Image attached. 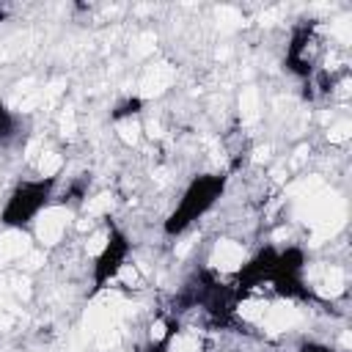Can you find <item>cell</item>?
<instances>
[{
    "mask_svg": "<svg viewBox=\"0 0 352 352\" xmlns=\"http://www.w3.org/2000/svg\"><path fill=\"white\" fill-rule=\"evenodd\" d=\"M226 187V176L220 173H201L195 176L184 190L182 198L176 201L173 212L168 214V220L162 223L165 236H182L184 231L195 228V223L214 206V201L223 195Z\"/></svg>",
    "mask_w": 352,
    "mask_h": 352,
    "instance_id": "obj_1",
    "label": "cell"
},
{
    "mask_svg": "<svg viewBox=\"0 0 352 352\" xmlns=\"http://www.w3.org/2000/svg\"><path fill=\"white\" fill-rule=\"evenodd\" d=\"M327 44L330 41H327L324 25L319 19H308V22L294 25L292 33H289L286 52H283L286 72L294 74L297 80H308L322 66V58L327 52Z\"/></svg>",
    "mask_w": 352,
    "mask_h": 352,
    "instance_id": "obj_2",
    "label": "cell"
},
{
    "mask_svg": "<svg viewBox=\"0 0 352 352\" xmlns=\"http://www.w3.org/2000/svg\"><path fill=\"white\" fill-rule=\"evenodd\" d=\"M58 182L50 179H22L0 206V223L3 228H30L38 212L52 201Z\"/></svg>",
    "mask_w": 352,
    "mask_h": 352,
    "instance_id": "obj_3",
    "label": "cell"
},
{
    "mask_svg": "<svg viewBox=\"0 0 352 352\" xmlns=\"http://www.w3.org/2000/svg\"><path fill=\"white\" fill-rule=\"evenodd\" d=\"M173 74H176V66L168 63V60H148L143 69H140V77H138V96L146 102V99H160L162 94L170 91L173 85Z\"/></svg>",
    "mask_w": 352,
    "mask_h": 352,
    "instance_id": "obj_4",
    "label": "cell"
}]
</instances>
